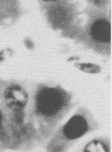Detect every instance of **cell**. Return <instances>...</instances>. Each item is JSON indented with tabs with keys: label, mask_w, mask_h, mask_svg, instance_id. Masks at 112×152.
<instances>
[{
	"label": "cell",
	"mask_w": 112,
	"mask_h": 152,
	"mask_svg": "<svg viewBox=\"0 0 112 152\" xmlns=\"http://www.w3.org/2000/svg\"><path fill=\"white\" fill-rule=\"evenodd\" d=\"M64 98L57 89L46 88L40 90L36 98L37 111L42 115L51 116L55 115L63 107Z\"/></svg>",
	"instance_id": "cell-1"
},
{
	"label": "cell",
	"mask_w": 112,
	"mask_h": 152,
	"mask_svg": "<svg viewBox=\"0 0 112 152\" xmlns=\"http://www.w3.org/2000/svg\"><path fill=\"white\" fill-rule=\"evenodd\" d=\"M5 102L14 112L22 111L27 103L28 94L25 89L19 86H12L4 93Z\"/></svg>",
	"instance_id": "cell-2"
},
{
	"label": "cell",
	"mask_w": 112,
	"mask_h": 152,
	"mask_svg": "<svg viewBox=\"0 0 112 152\" xmlns=\"http://www.w3.org/2000/svg\"><path fill=\"white\" fill-rule=\"evenodd\" d=\"M88 130L87 122L82 115L72 116L63 128L64 136L69 140H75L81 138Z\"/></svg>",
	"instance_id": "cell-3"
},
{
	"label": "cell",
	"mask_w": 112,
	"mask_h": 152,
	"mask_svg": "<svg viewBox=\"0 0 112 152\" xmlns=\"http://www.w3.org/2000/svg\"><path fill=\"white\" fill-rule=\"evenodd\" d=\"M91 34L94 39L98 42H110L111 39L110 23L103 19L96 20L91 26Z\"/></svg>",
	"instance_id": "cell-4"
},
{
	"label": "cell",
	"mask_w": 112,
	"mask_h": 152,
	"mask_svg": "<svg viewBox=\"0 0 112 152\" xmlns=\"http://www.w3.org/2000/svg\"><path fill=\"white\" fill-rule=\"evenodd\" d=\"M83 152H110L109 147L102 140H92L85 146Z\"/></svg>",
	"instance_id": "cell-5"
},
{
	"label": "cell",
	"mask_w": 112,
	"mask_h": 152,
	"mask_svg": "<svg viewBox=\"0 0 112 152\" xmlns=\"http://www.w3.org/2000/svg\"><path fill=\"white\" fill-rule=\"evenodd\" d=\"M75 66L82 72L86 73H97L101 70V68L98 65L93 64H76Z\"/></svg>",
	"instance_id": "cell-6"
},
{
	"label": "cell",
	"mask_w": 112,
	"mask_h": 152,
	"mask_svg": "<svg viewBox=\"0 0 112 152\" xmlns=\"http://www.w3.org/2000/svg\"><path fill=\"white\" fill-rule=\"evenodd\" d=\"M2 122H3V116H2V113L0 111V129L2 127Z\"/></svg>",
	"instance_id": "cell-7"
},
{
	"label": "cell",
	"mask_w": 112,
	"mask_h": 152,
	"mask_svg": "<svg viewBox=\"0 0 112 152\" xmlns=\"http://www.w3.org/2000/svg\"><path fill=\"white\" fill-rule=\"evenodd\" d=\"M44 1H55V0H44Z\"/></svg>",
	"instance_id": "cell-8"
}]
</instances>
